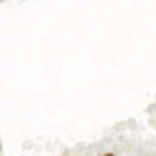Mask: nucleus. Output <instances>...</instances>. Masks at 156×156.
<instances>
[{"instance_id": "nucleus-1", "label": "nucleus", "mask_w": 156, "mask_h": 156, "mask_svg": "<svg viewBox=\"0 0 156 156\" xmlns=\"http://www.w3.org/2000/svg\"><path fill=\"white\" fill-rule=\"evenodd\" d=\"M105 156H114V154H112V153H106Z\"/></svg>"}]
</instances>
